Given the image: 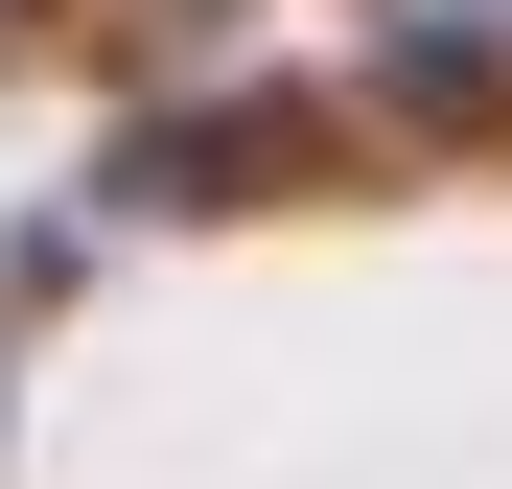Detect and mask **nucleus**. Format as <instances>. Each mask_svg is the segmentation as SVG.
Segmentation results:
<instances>
[{
    "mask_svg": "<svg viewBox=\"0 0 512 489\" xmlns=\"http://www.w3.org/2000/svg\"><path fill=\"white\" fill-rule=\"evenodd\" d=\"M0 24H24V0H0Z\"/></svg>",
    "mask_w": 512,
    "mask_h": 489,
    "instance_id": "obj_1",
    "label": "nucleus"
}]
</instances>
